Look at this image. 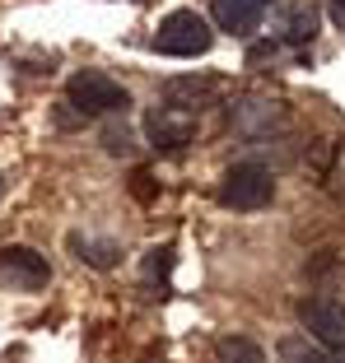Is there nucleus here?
<instances>
[{
  "label": "nucleus",
  "instance_id": "obj_1",
  "mask_svg": "<svg viewBox=\"0 0 345 363\" xmlns=\"http://www.w3.org/2000/svg\"><path fill=\"white\" fill-rule=\"evenodd\" d=\"M65 98H70V107H80L84 117H117V112L131 107V94L112 75H103V70H80V75H70Z\"/></svg>",
  "mask_w": 345,
  "mask_h": 363
},
{
  "label": "nucleus",
  "instance_id": "obj_2",
  "mask_svg": "<svg viewBox=\"0 0 345 363\" xmlns=\"http://www.w3.org/2000/svg\"><path fill=\"white\" fill-rule=\"evenodd\" d=\"M210 43H215V28L196 10H172L159 23V33H154V52H163V56H201V52H210Z\"/></svg>",
  "mask_w": 345,
  "mask_h": 363
},
{
  "label": "nucleus",
  "instance_id": "obj_3",
  "mask_svg": "<svg viewBox=\"0 0 345 363\" xmlns=\"http://www.w3.org/2000/svg\"><path fill=\"white\" fill-rule=\"evenodd\" d=\"M270 196H275V177L261 163H234L219 182V205L229 210H261L270 205Z\"/></svg>",
  "mask_w": 345,
  "mask_h": 363
},
{
  "label": "nucleus",
  "instance_id": "obj_4",
  "mask_svg": "<svg viewBox=\"0 0 345 363\" xmlns=\"http://www.w3.org/2000/svg\"><path fill=\"white\" fill-rule=\"evenodd\" d=\"M52 279V266H47L43 252L33 247H0V284L14 289V294H38Z\"/></svg>",
  "mask_w": 345,
  "mask_h": 363
},
{
  "label": "nucleus",
  "instance_id": "obj_5",
  "mask_svg": "<svg viewBox=\"0 0 345 363\" xmlns=\"http://www.w3.org/2000/svg\"><path fill=\"white\" fill-rule=\"evenodd\" d=\"M145 130H150V140L159 145V150H182V145H192V140H196V130H201V112L177 107V103L150 107Z\"/></svg>",
  "mask_w": 345,
  "mask_h": 363
},
{
  "label": "nucleus",
  "instance_id": "obj_6",
  "mask_svg": "<svg viewBox=\"0 0 345 363\" xmlns=\"http://www.w3.org/2000/svg\"><path fill=\"white\" fill-rule=\"evenodd\" d=\"M299 321L303 331L322 345H345V303L327 298V294H313V298L299 303Z\"/></svg>",
  "mask_w": 345,
  "mask_h": 363
},
{
  "label": "nucleus",
  "instance_id": "obj_7",
  "mask_svg": "<svg viewBox=\"0 0 345 363\" xmlns=\"http://www.w3.org/2000/svg\"><path fill=\"white\" fill-rule=\"evenodd\" d=\"M229 121H234L238 135H270V130L285 126V107L270 103V98H238L229 107Z\"/></svg>",
  "mask_w": 345,
  "mask_h": 363
},
{
  "label": "nucleus",
  "instance_id": "obj_8",
  "mask_svg": "<svg viewBox=\"0 0 345 363\" xmlns=\"http://www.w3.org/2000/svg\"><path fill=\"white\" fill-rule=\"evenodd\" d=\"M317 23H322V14H317L313 0H294V5H285L280 14H275V38L290 47H303L317 38Z\"/></svg>",
  "mask_w": 345,
  "mask_h": 363
},
{
  "label": "nucleus",
  "instance_id": "obj_9",
  "mask_svg": "<svg viewBox=\"0 0 345 363\" xmlns=\"http://www.w3.org/2000/svg\"><path fill=\"white\" fill-rule=\"evenodd\" d=\"M163 98H168V103H177V107L201 112V107H210L219 98V79H196V75L168 79V84H163Z\"/></svg>",
  "mask_w": 345,
  "mask_h": 363
},
{
  "label": "nucleus",
  "instance_id": "obj_10",
  "mask_svg": "<svg viewBox=\"0 0 345 363\" xmlns=\"http://www.w3.org/2000/svg\"><path fill=\"white\" fill-rule=\"evenodd\" d=\"M270 0H215V23L224 33H252Z\"/></svg>",
  "mask_w": 345,
  "mask_h": 363
},
{
  "label": "nucleus",
  "instance_id": "obj_11",
  "mask_svg": "<svg viewBox=\"0 0 345 363\" xmlns=\"http://www.w3.org/2000/svg\"><path fill=\"white\" fill-rule=\"evenodd\" d=\"M70 252H75L84 266H94V270H112V266H117V257H121V247H117V242L84 238V233H70Z\"/></svg>",
  "mask_w": 345,
  "mask_h": 363
},
{
  "label": "nucleus",
  "instance_id": "obj_12",
  "mask_svg": "<svg viewBox=\"0 0 345 363\" xmlns=\"http://www.w3.org/2000/svg\"><path fill=\"white\" fill-rule=\"evenodd\" d=\"M215 359L219 363H266V350L257 340H248V335H219Z\"/></svg>",
  "mask_w": 345,
  "mask_h": 363
},
{
  "label": "nucleus",
  "instance_id": "obj_13",
  "mask_svg": "<svg viewBox=\"0 0 345 363\" xmlns=\"http://www.w3.org/2000/svg\"><path fill=\"white\" fill-rule=\"evenodd\" d=\"M280 363H332L317 345H308V335H285L280 340Z\"/></svg>",
  "mask_w": 345,
  "mask_h": 363
},
{
  "label": "nucleus",
  "instance_id": "obj_14",
  "mask_svg": "<svg viewBox=\"0 0 345 363\" xmlns=\"http://www.w3.org/2000/svg\"><path fill=\"white\" fill-rule=\"evenodd\" d=\"M103 145H108V154H117V159H131V154H136V135H131L126 126H117V121L103 126Z\"/></svg>",
  "mask_w": 345,
  "mask_h": 363
},
{
  "label": "nucleus",
  "instance_id": "obj_15",
  "mask_svg": "<svg viewBox=\"0 0 345 363\" xmlns=\"http://www.w3.org/2000/svg\"><path fill=\"white\" fill-rule=\"evenodd\" d=\"M168 270H172V247H154V252H150V257H145V275H168Z\"/></svg>",
  "mask_w": 345,
  "mask_h": 363
},
{
  "label": "nucleus",
  "instance_id": "obj_16",
  "mask_svg": "<svg viewBox=\"0 0 345 363\" xmlns=\"http://www.w3.org/2000/svg\"><path fill=\"white\" fill-rule=\"evenodd\" d=\"M327 186H332V191H336V196L345 201V145L336 150V163L327 168Z\"/></svg>",
  "mask_w": 345,
  "mask_h": 363
},
{
  "label": "nucleus",
  "instance_id": "obj_17",
  "mask_svg": "<svg viewBox=\"0 0 345 363\" xmlns=\"http://www.w3.org/2000/svg\"><path fill=\"white\" fill-rule=\"evenodd\" d=\"M332 19H336V23L345 28V0H332Z\"/></svg>",
  "mask_w": 345,
  "mask_h": 363
},
{
  "label": "nucleus",
  "instance_id": "obj_18",
  "mask_svg": "<svg viewBox=\"0 0 345 363\" xmlns=\"http://www.w3.org/2000/svg\"><path fill=\"white\" fill-rule=\"evenodd\" d=\"M341 363H345V345H341Z\"/></svg>",
  "mask_w": 345,
  "mask_h": 363
},
{
  "label": "nucleus",
  "instance_id": "obj_19",
  "mask_svg": "<svg viewBox=\"0 0 345 363\" xmlns=\"http://www.w3.org/2000/svg\"><path fill=\"white\" fill-rule=\"evenodd\" d=\"M0 186H5V177H0Z\"/></svg>",
  "mask_w": 345,
  "mask_h": 363
}]
</instances>
